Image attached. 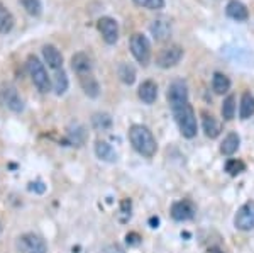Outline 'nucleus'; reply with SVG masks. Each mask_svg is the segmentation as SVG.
<instances>
[{"instance_id": "1", "label": "nucleus", "mask_w": 254, "mask_h": 253, "mask_svg": "<svg viewBox=\"0 0 254 253\" xmlns=\"http://www.w3.org/2000/svg\"><path fill=\"white\" fill-rule=\"evenodd\" d=\"M129 141L132 148L136 150L139 155L146 158H153L158 152V143L149 128L142 124H134L129 128Z\"/></svg>"}, {"instance_id": "2", "label": "nucleus", "mask_w": 254, "mask_h": 253, "mask_svg": "<svg viewBox=\"0 0 254 253\" xmlns=\"http://www.w3.org/2000/svg\"><path fill=\"white\" fill-rule=\"evenodd\" d=\"M26 68H27V73H29L32 84L36 85V88H38L41 93H48L49 90H53V82L49 79L46 67H44V63L38 56L36 55L27 56Z\"/></svg>"}, {"instance_id": "3", "label": "nucleus", "mask_w": 254, "mask_h": 253, "mask_svg": "<svg viewBox=\"0 0 254 253\" xmlns=\"http://www.w3.org/2000/svg\"><path fill=\"white\" fill-rule=\"evenodd\" d=\"M173 114H175V119L178 122V128H180V133L183 134V138H191L196 136V131H198V124H196V116H195V111L190 104H185L182 107H176L173 109Z\"/></svg>"}, {"instance_id": "4", "label": "nucleus", "mask_w": 254, "mask_h": 253, "mask_svg": "<svg viewBox=\"0 0 254 253\" xmlns=\"http://www.w3.org/2000/svg\"><path fill=\"white\" fill-rule=\"evenodd\" d=\"M129 48H130V53H132V56L136 58L137 63H141L142 67H147V65H149V61H151V43L144 34L136 32V34L130 36Z\"/></svg>"}, {"instance_id": "5", "label": "nucleus", "mask_w": 254, "mask_h": 253, "mask_svg": "<svg viewBox=\"0 0 254 253\" xmlns=\"http://www.w3.org/2000/svg\"><path fill=\"white\" fill-rule=\"evenodd\" d=\"M17 248L20 253H48V245L39 235L24 233L17 238Z\"/></svg>"}, {"instance_id": "6", "label": "nucleus", "mask_w": 254, "mask_h": 253, "mask_svg": "<svg viewBox=\"0 0 254 253\" xmlns=\"http://www.w3.org/2000/svg\"><path fill=\"white\" fill-rule=\"evenodd\" d=\"M168 102H170L171 109L182 107V105L188 104V87L183 80H175L168 87Z\"/></svg>"}, {"instance_id": "7", "label": "nucleus", "mask_w": 254, "mask_h": 253, "mask_svg": "<svg viewBox=\"0 0 254 253\" xmlns=\"http://www.w3.org/2000/svg\"><path fill=\"white\" fill-rule=\"evenodd\" d=\"M234 226L241 231L254 230V201H248L234 216Z\"/></svg>"}, {"instance_id": "8", "label": "nucleus", "mask_w": 254, "mask_h": 253, "mask_svg": "<svg viewBox=\"0 0 254 253\" xmlns=\"http://www.w3.org/2000/svg\"><path fill=\"white\" fill-rule=\"evenodd\" d=\"M183 58V48L178 44H170L165 50L158 53L156 63L161 68H173L180 63V60Z\"/></svg>"}, {"instance_id": "9", "label": "nucleus", "mask_w": 254, "mask_h": 253, "mask_svg": "<svg viewBox=\"0 0 254 253\" xmlns=\"http://www.w3.org/2000/svg\"><path fill=\"white\" fill-rule=\"evenodd\" d=\"M97 29L107 44H116L119 41V22L114 17H100L97 20Z\"/></svg>"}, {"instance_id": "10", "label": "nucleus", "mask_w": 254, "mask_h": 253, "mask_svg": "<svg viewBox=\"0 0 254 253\" xmlns=\"http://www.w3.org/2000/svg\"><path fill=\"white\" fill-rule=\"evenodd\" d=\"M195 204L191 201H176L173 206H171V218L175 221H188L195 216Z\"/></svg>"}, {"instance_id": "11", "label": "nucleus", "mask_w": 254, "mask_h": 253, "mask_svg": "<svg viewBox=\"0 0 254 253\" xmlns=\"http://www.w3.org/2000/svg\"><path fill=\"white\" fill-rule=\"evenodd\" d=\"M43 58H44V63H46L51 70L58 72L63 68V55H61V51L55 46V44H44Z\"/></svg>"}, {"instance_id": "12", "label": "nucleus", "mask_w": 254, "mask_h": 253, "mask_svg": "<svg viewBox=\"0 0 254 253\" xmlns=\"http://www.w3.org/2000/svg\"><path fill=\"white\" fill-rule=\"evenodd\" d=\"M71 68L76 75H87V73H92L93 70V63H92V58L83 51H78L71 56Z\"/></svg>"}, {"instance_id": "13", "label": "nucleus", "mask_w": 254, "mask_h": 253, "mask_svg": "<svg viewBox=\"0 0 254 253\" xmlns=\"http://www.w3.org/2000/svg\"><path fill=\"white\" fill-rule=\"evenodd\" d=\"M2 99L3 104L14 112H22L24 111V100L22 97L19 95V92L15 90L14 87H5L2 90Z\"/></svg>"}, {"instance_id": "14", "label": "nucleus", "mask_w": 254, "mask_h": 253, "mask_svg": "<svg viewBox=\"0 0 254 253\" xmlns=\"http://www.w3.org/2000/svg\"><path fill=\"white\" fill-rule=\"evenodd\" d=\"M225 14L231 19L237 20V22H244L249 19V10L241 0H231V2L225 5Z\"/></svg>"}, {"instance_id": "15", "label": "nucleus", "mask_w": 254, "mask_h": 253, "mask_svg": "<svg viewBox=\"0 0 254 253\" xmlns=\"http://www.w3.org/2000/svg\"><path fill=\"white\" fill-rule=\"evenodd\" d=\"M137 95L144 104H147V105L154 104L158 99V85L154 84L153 80H144L141 85H139Z\"/></svg>"}, {"instance_id": "16", "label": "nucleus", "mask_w": 254, "mask_h": 253, "mask_svg": "<svg viewBox=\"0 0 254 253\" xmlns=\"http://www.w3.org/2000/svg\"><path fill=\"white\" fill-rule=\"evenodd\" d=\"M80 87L83 88V92L87 93L90 99H97L100 95V85H98L97 79L93 77V73H87V75L78 77Z\"/></svg>"}, {"instance_id": "17", "label": "nucleus", "mask_w": 254, "mask_h": 253, "mask_svg": "<svg viewBox=\"0 0 254 253\" xmlns=\"http://www.w3.org/2000/svg\"><path fill=\"white\" fill-rule=\"evenodd\" d=\"M151 34L154 36L156 41H165L170 38L171 34V24L166 19H156L151 24Z\"/></svg>"}, {"instance_id": "18", "label": "nucleus", "mask_w": 254, "mask_h": 253, "mask_svg": "<svg viewBox=\"0 0 254 253\" xmlns=\"http://www.w3.org/2000/svg\"><path fill=\"white\" fill-rule=\"evenodd\" d=\"M239 145H241V138L237 133H229L227 136L224 138L222 145H220V152L225 157H231V155H234L237 150H239Z\"/></svg>"}, {"instance_id": "19", "label": "nucleus", "mask_w": 254, "mask_h": 253, "mask_svg": "<svg viewBox=\"0 0 254 253\" xmlns=\"http://www.w3.org/2000/svg\"><path fill=\"white\" fill-rule=\"evenodd\" d=\"M95 155L97 158L104 162H116L117 160V153L112 148V145H109L107 141H97L95 143Z\"/></svg>"}, {"instance_id": "20", "label": "nucleus", "mask_w": 254, "mask_h": 253, "mask_svg": "<svg viewBox=\"0 0 254 253\" xmlns=\"http://www.w3.org/2000/svg\"><path fill=\"white\" fill-rule=\"evenodd\" d=\"M69 87V80L66 72L61 68V70L55 72V77H53V90H55L56 95H64Z\"/></svg>"}, {"instance_id": "21", "label": "nucleus", "mask_w": 254, "mask_h": 253, "mask_svg": "<svg viewBox=\"0 0 254 253\" xmlns=\"http://www.w3.org/2000/svg\"><path fill=\"white\" fill-rule=\"evenodd\" d=\"M254 116V95L251 92H244L241 97V105H239V117L241 119H249Z\"/></svg>"}, {"instance_id": "22", "label": "nucleus", "mask_w": 254, "mask_h": 253, "mask_svg": "<svg viewBox=\"0 0 254 253\" xmlns=\"http://www.w3.org/2000/svg\"><path fill=\"white\" fill-rule=\"evenodd\" d=\"M212 88H214L215 93L224 95V93H227L229 88H231V80H229V77L224 75V73L215 72L214 77H212Z\"/></svg>"}, {"instance_id": "23", "label": "nucleus", "mask_w": 254, "mask_h": 253, "mask_svg": "<svg viewBox=\"0 0 254 253\" xmlns=\"http://www.w3.org/2000/svg\"><path fill=\"white\" fill-rule=\"evenodd\" d=\"M14 22H15V19H14V15H12V12L0 2V34L10 32L12 27H14Z\"/></svg>"}, {"instance_id": "24", "label": "nucleus", "mask_w": 254, "mask_h": 253, "mask_svg": "<svg viewBox=\"0 0 254 253\" xmlns=\"http://www.w3.org/2000/svg\"><path fill=\"white\" fill-rule=\"evenodd\" d=\"M203 131H205V134L210 140H214V138L220 134V124L212 114L203 112Z\"/></svg>"}, {"instance_id": "25", "label": "nucleus", "mask_w": 254, "mask_h": 253, "mask_svg": "<svg viewBox=\"0 0 254 253\" xmlns=\"http://www.w3.org/2000/svg\"><path fill=\"white\" fill-rule=\"evenodd\" d=\"M112 124H114V121H112V117H110V114H107V112L93 114L92 126L97 129V131H109V129L112 128Z\"/></svg>"}, {"instance_id": "26", "label": "nucleus", "mask_w": 254, "mask_h": 253, "mask_svg": "<svg viewBox=\"0 0 254 253\" xmlns=\"http://www.w3.org/2000/svg\"><path fill=\"white\" fill-rule=\"evenodd\" d=\"M117 73H119V79L124 82L126 85H132L134 82H136V70H134L132 65L121 63L117 68Z\"/></svg>"}, {"instance_id": "27", "label": "nucleus", "mask_w": 254, "mask_h": 253, "mask_svg": "<svg viewBox=\"0 0 254 253\" xmlns=\"http://www.w3.org/2000/svg\"><path fill=\"white\" fill-rule=\"evenodd\" d=\"M22 9L31 15V17H39L43 14V3L41 0H19Z\"/></svg>"}, {"instance_id": "28", "label": "nucleus", "mask_w": 254, "mask_h": 253, "mask_svg": "<svg viewBox=\"0 0 254 253\" xmlns=\"http://www.w3.org/2000/svg\"><path fill=\"white\" fill-rule=\"evenodd\" d=\"M236 116V95H229L222 104V117L225 121L234 119Z\"/></svg>"}, {"instance_id": "29", "label": "nucleus", "mask_w": 254, "mask_h": 253, "mask_svg": "<svg viewBox=\"0 0 254 253\" xmlns=\"http://www.w3.org/2000/svg\"><path fill=\"white\" fill-rule=\"evenodd\" d=\"M244 170H246V163L241 162V160H236V158L227 160V163H225V172H227L229 175H232V177L243 173Z\"/></svg>"}, {"instance_id": "30", "label": "nucleus", "mask_w": 254, "mask_h": 253, "mask_svg": "<svg viewBox=\"0 0 254 253\" xmlns=\"http://www.w3.org/2000/svg\"><path fill=\"white\" fill-rule=\"evenodd\" d=\"M137 7L147 10H161L165 9V0H132Z\"/></svg>"}, {"instance_id": "31", "label": "nucleus", "mask_w": 254, "mask_h": 253, "mask_svg": "<svg viewBox=\"0 0 254 253\" xmlns=\"http://www.w3.org/2000/svg\"><path fill=\"white\" fill-rule=\"evenodd\" d=\"M68 134H69V140H71V143H75V145H81L85 141V136H87L85 128L80 124H75V128H69Z\"/></svg>"}, {"instance_id": "32", "label": "nucleus", "mask_w": 254, "mask_h": 253, "mask_svg": "<svg viewBox=\"0 0 254 253\" xmlns=\"http://www.w3.org/2000/svg\"><path fill=\"white\" fill-rule=\"evenodd\" d=\"M132 216V202L130 199H124L121 202V211H119V221L121 223H127Z\"/></svg>"}, {"instance_id": "33", "label": "nucleus", "mask_w": 254, "mask_h": 253, "mask_svg": "<svg viewBox=\"0 0 254 253\" xmlns=\"http://www.w3.org/2000/svg\"><path fill=\"white\" fill-rule=\"evenodd\" d=\"M126 242L127 245H130V247H137V245L141 243V236L137 233H129L126 236Z\"/></svg>"}, {"instance_id": "34", "label": "nucleus", "mask_w": 254, "mask_h": 253, "mask_svg": "<svg viewBox=\"0 0 254 253\" xmlns=\"http://www.w3.org/2000/svg\"><path fill=\"white\" fill-rule=\"evenodd\" d=\"M104 253H124V250H122L119 245H110V247L105 248Z\"/></svg>"}, {"instance_id": "35", "label": "nucleus", "mask_w": 254, "mask_h": 253, "mask_svg": "<svg viewBox=\"0 0 254 253\" xmlns=\"http://www.w3.org/2000/svg\"><path fill=\"white\" fill-rule=\"evenodd\" d=\"M38 190V192L39 194H43L44 192V190H46V187H44L43 185V183H41V182H36V183H31V190Z\"/></svg>"}, {"instance_id": "36", "label": "nucleus", "mask_w": 254, "mask_h": 253, "mask_svg": "<svg viewBox=\"0 0 254 253\" xmlns=\"http://www.w3.org/2000/svg\"><path fill=\"white\" fill-rule=\"evenodd\" d=\"M208 253H224V252L219 250V248H210V250H208Z\"/></svg>"}, {"instance_id": "37", "label": "nucleus", "mask_w": 254, "mask_h": 253, "mask_svg": "<svg viewBox=\"0 0 254 253\" xmlns=\"http://www.w3.org/2000/svg\"><path fill=\"white\" fill-rule=\"evenodd\" d=\"M0 230H2V228H0Z\"/></svg>"}]
</instances>
